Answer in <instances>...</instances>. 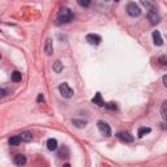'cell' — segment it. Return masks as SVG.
<instances>
[{
    "label": "cell",
    "mask_w": 167,
    "mask_h": 167,
    "mask_svg": "<svg viewBox=\"0 0 167 167\" xmlns=\"http://www.w3.org/2000/svg\"><path fill=\"white\" fill-rule=\"evenodd\" d=\"M56 20L59 24H68V22L73 20V13H72V10L68 8H62L58 12Z\"/></svg>",
    "instance_id": "cell-1"
},
{
    "label": "cell",
    "mask_w": 167,
    "mask_h": 167,
    "mask_svg": "<svg viewBox=\"0 0 167 167\" xmlns=\"http://www.w3.org/2000/svg\"><path fill=\"white\" fill-rule=\"evenodd\" d=\"M141 8L140 5L136 4V3H128L127 4V13L131 16V17H138L141 14Z\"/></svg>",
    "instance_id": "cell-2"
},
{
    "label": "cell",
    "mask_w": 167,
    "mask_h": 167,
    "mask_svg": "<svg viewBox=\"0 0 167 167\" xmlns=\"http://www.w3.org/2000/svg\"><path fill=\"white\" fill-rule=\"evenodd\" d=\"M148 20H149V22L152 25H157L158 22L161 21V14H159L158 9L155 7H153L152 9L148 10Z\"/></svg>",
    "instance_id": "cell-3"
},
{
    "label": "cell",
    "mask_w": 167,
    "mask_h": 167,
    "mask_svg": "<svg viewBox=\"0 0 167 167\" xmlns=\"http://www.w3.org/2000/svg\"><path fill=\"white\" fill-rule=\"evenodd\" d=\"M59 92H60V94H62L64 98H72V97H73V89H72L67 82L60 84Z\"/></svg>",
    "instance_id": "cell-4"
},
{
    "label": "cell",
    "mask_w": 167,
    "mask_h": 167,
    "mask_svg": "<svg viewBox=\"0 0 167 167\" xmlns=\"http://www.w3.org/2000/svg\"><path fill=\"white\" fill-rule=\"evenodd\" d=\"M97 125H98V129L101 131V133H102L103 136H106V137L111 136V128H110V125L107 123H106V121L99 120L98 123H97Z\"/></svg>",
    "instance_id": "cell-5"
},
{
    "label": "cell",
    "mask_w": 167,
    "mask_h": 167,
    "mask_svg": "<svg viewBox=\"0 0 167 167\" xmlns=\"http://www.w3.org/2000/svg\"><path fill=\"white\" fill-rule=\"evenodd\" d=\"M116 137H118L121 142L129 144V142L133 141V136L131 135L129 132H119V133H116Z\"/></svg>",
    "instance_id": "cell-6"
},
{
    "label": "cell",
    "mask_w": 167,
    "mask_h": 167,
    "mask_svg": "<svg viewBox=\"0 0 167 167\" xmlns=\"http://www.w3.org/2000/svg\"><path fill=\"white\" fill-rule=\"evenodd\" d=\"M86 42H89L90 44H96V46H98V44L102 42V38L98 34H88L86 35Z\"/></svg>",
    "instance_id": "cell-7"
},
{
    "label": "cell",
    "mask_w": 167,
    "mask_h": 167,
    "mask_svg": "<svg viewBox=\"0 0 167 167\" xmlns=\"http://www.w3.org/2000/svg\"><path fill=\"white\" fill-rule=\"evenodd\" d=\"M43 50L46 55H52L54 52V46H52V39L51 38H47L46 42H44V46H43Z\"/></svg>",
    "instance_id": "cell-8"
},
{
    "label": "cell",
    "mask_w": 167,
    "mask_h": 167,
    "mask_svg": "<svg viewBox=\"0 0 167 167\" xmlns=\"http://www.w3.org/2000/svg\"><path fill=\"white\" fill-rule=\"evenodd\" d=\"M153 41H154L155 46H162L163 44V38H162V35H161V31H158V30L153 31Z\"/></svg>",
    "instance_id": "cell-9"
},
{
    "label": "cell",
    "mask_w": 167,
    "mask_h": 167,
    "mask_svg": "<svg viewBox=\"0 0 167 167\" xmlns=\"http://www.w3.org/2000/svg\"><path fill=\"white\" fill-rule=\"evenodd\" d=\"M92 102H93L94 104L99 106V107H103V106H106V103L103 102V99H102V94H101V93H97L96 97L92 99Z\"/></svg>",
    "instance_id": "cell-10"
},
{
    "label": "cell",
    "mask_w": 167,
    "mask_h": 167,
    "mask_svg": "<svg viewBox=\"0 0 167 167\" xmlns=\"http://www.w3.org/2000/svg\"><path fill=\"white\" fill-rule=\"evenodd\" d=\"M14 165H17V166H24L26 163V157L25 155H22V154H17L14 157Z\"/></svg>",
    "instance_id": "cell-11"
},
{
    "label": "cell",
    "mask_w": 167,
    "mask_h": 167,
    "mask_svg": "<svg viewBox=\"0 0 167 167\" xmlns=\"http://www.w3.org/2000/svg\"><path fill=\"white\" fill-rule=\"evenodd\" d=\"M47 149L50 152H54V150L58 149V141L55 138H48L47 140Z\"/></svg>",
    "instance_id": "cell-12"
},
{
    "label": "cell",
    "mask_w": 167,
    "mask_h": 167,
    "mask_svg": "<svg viewBox=\"0 0 167 167\" xmlns=\"http://www.w3.org/2000/svg\"><path fill=\"white\" fill-rule=\"evenodd\" d=\"M21 141H22L21 135H18V136H13V137H10V138H9V145H10V146H16V145H18Z\"/></svg>",
    "instance_id": "cell-13"
},
{
    "label": "cell",
    "mask_w": 167,
    "mask_h": 167,
    "mask_svg": "<svg viewBox=\"0 0 167 167\" xmlns=\"http://www.w3.org/2000/svg\"><path fill=\"white\" fill-rule=\"evenodd\" d=\"M152 132V128H149V127H141L140 129H138V133H137V136L138 137H144L145 135H148V133Z\"/></svg>",
    "instance_id": "cell-14"
},
{
    "label": "cell",
    "mask_w": 167,
    "mask_h": 167,
    "mask_svg": "<svg viewBox=\"0 0 167 167\" xmlns=\"http://www.w3.org/2000/svg\"><path fill=\"white\" fill-rule=\"evenodd\" d=\"M52 69L56 72V73H60V72L63 71V63L60 62V60H56V62L54 63V65H52Z\"/></svg>",
    "instance_id": "cell-15"
},
{
    "label": "cell",
    "mask_w": 167,
    "mask_h": 167,
    "mask_svg": "<svg viewBox=\"0 0 167 167\" xmlns=\"http://www.w3.org/2000/svg\"><path fill=\"white\" fill-rule=\"evenodd\" d=\"M21 80H22V75H21V72L14 71L13 73H12V81H13V82H21Z\"/></svg>",
    "instance_id": "cell-16"
},
{
    "label": "cell",
    "mask_w": 167,
    "mask_h": 167,
    "mask_svg": "<svg viewBox=\"0 0 167 167\" xmlns=\"http://www.w3.org/2000/svg\"><path fill=\"white\" fill-rule=\"evenodd\" d=\"M161 115H162L163 120H167V101H165L162 103V107H161Z\"/></svg>",
    "instance_id": "cell-17"
},
{
    "label": "cell",
    "mask_w": 167,
    "mask_h": 167,
    "mask_svg": "<svg viewBox=\"0 0 167 167\" xmlns=\"http://www.w3.org/2000/svg\"><path fill=\"white\" fill-rule=\"evenodd\" d=\"M73 124H75L77 128H82V127L86 125V121H85V120H77V119H75V120H73Z\"/></svg>",
    "instance_id": "cell-18"
},
{
    "label": "cell",
    "mask_w": 167,
    "mask_h": 167,
    "mask_svg": "<svg viewBox=\"0 0 167 167\" xmlns=\"http://www.w3.org/2000/svg\"><path fill=\"white\" fill-rule=\"evenodd\" d=\"M21 137H22V141H30L31 140V133L24 132V133H21Z\"/></svg>",
    "instance_id": "cell-19"
},
{
    "label": "cell",
    "mask_w": 167,
    "mask_h": 167,
    "mask_svg": "<svg viewBox=\"0 0 167 167\" xmlns=\"http://www.w3.org/2000/svg\"><path fill=\"white\" fill-rule=\"evenodd\" d=\"M104 107L108 108V110H116L118 108V106H116V103H114V102H110V103H106Z\"/></svg>",
    "instance_id": "cell-20"
},
{
    "label": "cell",
    "mask_w": 167,
    "mask_h": 167,
    "mask_svg": "<svg viewBox=\"0 0 167 167\" xmlns=\"http://www.w3.org/2000/svg\"><path fill=\"white\" fill-rule=\"evenodd\" d=\"M141 5H144V7H146V9H152L154 7V4L153 3H150V2H141Z\"/></svg>",
    "instance_id": "cell-21"
},
{
    "label": "cell",
    "mask_w": 167,
    "mask_h": 167,
    "mask_svg": "<svg viewBox=\"0 0 167 167\" xmlns=\"http://www.w3.org/2000/svg\"><path fill=\"white\" fill-rule=\"evenodd\" d=\"M159 63L162 64V65H167V54L162 55V56L159 58Z\"/></svg>",
    "instance_id": "cell-22"
},
{
    "label": "cell",
    "mask_w": 167,
    "mask_h": 167,
    "mask_svg": "<svg viewBox=\"0 0 167 167\" xmlns=\"http://www.w3.org/2000/svg\"><path fill=\"white\" fill-rule=\"evenodd\" d=\"M79 5H81V7H89L90 2L89 0H79Z\"/></svg>",
    "instance_id": "cell-23"
},
{
    "label": "cell",
    "mask_w": 167,
    "mask_h": 167,
    "mask_svg": "<svg viewBox=\"0 0 167 167\" xmlns=\"http://www.w3.org/2000/svg\"><path fill=\"white\" fill-rule=\"evenodd\" d=\"M162 81H163V85L167 88V75H165V76L162 77Z\"/></svg>",
    "instance_id": "cell-24"
},
{
    "label": "cell",
    "mask_w": 167,
    "mask_h": 167,
    "mask_svg": "<svg viewBox=\"0 0 167 167\" xmlns=\"http://www.w3.org/2000/svg\"><path fill=\"white\" fill-rule=\"evenodd\" d=\"M37 101H38V102H43V101H44V98H43V94H39V96H38Z\"/></svg>",
    "instance_id": "cell-25"
},
{
    "label": "cell",
    "mask_w": 167,
    "mask_h": 167,
    "mask_svg": "<svg viewBox=\"0 0 167 167\" xmlns=\"http://www.w3.org/2000/svg\"><path fill=\"white\" fill-rule=\"evenodd\" d=\"M0 92H2V96H3V97L7 96V90H5V89H2V90H0Z\"/></svg>",
    "instance_id": "cell-26"
},
{
    "label": "cell",
    "mask_w": 167,
    "mask_h": 167,
    "mask_svg": "<svg viewBox=\"0 0 167 167\" xmlns=\"http://www.w3.org/2000/svg\"><path fill=\"white\" fill-rule=\"evenodd\" d=\"M63 167H71V165H68V163H67V165H64Z\"/></svg>",
    "instance_id": "cell-27"
}]
</instances>
